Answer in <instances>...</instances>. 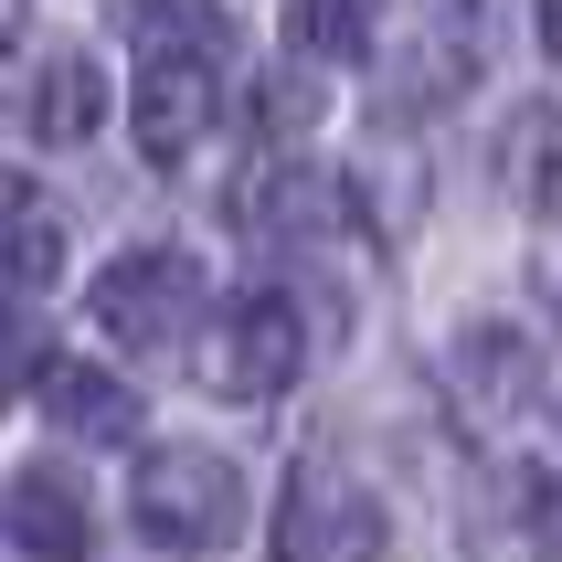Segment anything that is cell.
<instances>
[{
    "label": "cell",
    "mask_w": 562,
    "mask_h": 562,
    "mask_svg": "<svg viewBox=\"0 0 562 562\" xmlns=\"http://www.w3.org/2000/svg\"><path fill=\"white\" fill-rule=\"evenodd\" d=\"M127 54H138V149L170 170L223 127L245 32L223 0H127Z\"/></svg>",
    "instance_id": "1"
},
{
    "label": "cell",
    "mask_w": 562,
    "mask_h": 562,
    "mask_svg": "<svg viewBox=\"0 0 562 562\" xmlns=\"http://www.w3.org/2000/svg\"><path fill=\"white\" fill-rule=\"evenodd\" d=\"M127 509H138V541L149 552H223V541L245 531V468L213 457V446H149Z\"/></svg>",
    "instance_id": "2"
},
{
    "label": "cell",
    "mask_w": 562,
    "mask_h": 562,
    "mask_svg": "<svg viewBox=\"0 0 562 562\" xmlns=\"http://www.w3.org/2000/svg\"><path fill=\"white\" fill-rule=\"evenodd\" d=\"M86 318L117 350H181L202 329V266L181 245H127L106 277L86 286Z\"/></svg>",
    "instance_id": "3"
},
{
    "label": "cell",
    "mask_w": 562,
    "mask_h": 562,
    "mask_svg": "<svg viewBox=\"0 0 562 562\" xmlns=\"http://www.w3.org/2000/svg\"><path fill=\"white\" fill-rule=\"evenodd\" d=\"M297 372H308V318H297V297L286 286H245L223 308L213 350H202V382H213L223 404H277Z\"/></svg>",
    "instance_id": "4"
},
{
    "label": "cell",
    "mask_w": 562,
    "mask_h": 562,
    "mask_svg": "<svg viewBox=\"0 0 562 562\" xmlns=\"http://www.w3.org/2000/svg\"><path fill=\"white\" fill-rule=\"evenodd\" d=\"M393 531H382V499L350 468L308 457L286 477V520H277V562H382Z\"/></svg>",
    "instance_id": "5"
},
{
    "label": "cell",
    "mask_w": 562,
    "mask_h": 562,
    "mask_svg": "<svg viewBox=\"0 0 562 562\" xmlns=\"http://www.w3.org/2000/svg\"><path fill=\"white\" fill-rule=\"evenodd\" d=\"M106 127V75L86 54H54L43 75H22V138L32 149H86Z\"/></svg>",
    "instance_id": "6"
},
{
    "label": "cell",
    "mask_w": 562,
    "mask_h": 562,
    "mask_svg": "<svg viewBox=\"0 0 562 562\" xmlns=\"http://www.w3.org/2000/svg\"><path fill=\"white\" fill-rule=\"evenodd\" d=\"M86 541H95L86 488H64L54 468L11 477V552H22V562H86Z\"/></svg>",
    "instance_id": "7"
},
{
    "label": "cell",
    "mask_w": 562,
    "mask_h": 562,
    "mask_svg": "<svg viewBox=\"0 0 562 562\" xmlns=\"http://www.w3.org/2000/svg\"><path fill=\"white\" fill-rule=\"evenodd\" d=\"M43 414H54L64 436H95V446H117L127 425H138L127 382H117V372H95V361H54V372H43Z\"/></svg>",
    "instance_id": "8"
},
{
    "label": "cell",
    "mask_w": 562,
    "mask_h": 562,
    "mask_svg": "<svg viewBox=\"0 0 562 562\" xmlns=\"http://www.w3.org/2000/svg\"><path fill=\"white\" fill-rule=\"evenodd\" d=\"M457 393H468L477 414H531V350H520V329H488L477 318L468 340H457Z\"/></svg>",
    "instance_id": "9"
},
{
    "label": "cell",
    "mask_w": 562,
    "mask_h": 562,
    "mask_svg": "<svg viewBox=\"0 0 562 562\" xmlns=\"http://www.w3.org/2000/svg\"><path fill=\"white\" fill-rule=\"evenodd\" d=\"M499 181L531 202V213H562V117L552 106H520L499 138Z\"/></svg>",
    "instance_id": "10"
},
{
    "label": "cell",
    "mask_w": 562,
    "mask_h": 562,
    "mask_svg": "<svg viewBox=\"0 0 562 562\" xmlns=\"http://www.w3.org/2000/svg\"><path fill=\"white\" fill-rule=\"evenodd\" d=\"M54 277H64V213H54V191L11 181V286L43 297Z\"/></svg>",
    "instance_id": "11"
},
{
    "label": "cell",
    "mask_w": 562,
    "mask_h": 562,
    "mask_svg": "<svg viewBox=\"0 0 562 562\" xmlns=\"http://www.w3.org/2000/svg\"><path fill=\"white\" fill-rule=\"evenodd\" d=\"M286 43L308 64H361L372 54V0H286Z\"/></svg>",
    "instance_id": "12"
},
{
    "label": "cell",
    "mask_w": 562,
    "mask_h": 562,
    "mask_svg": "<svg viewBox=\"0 0 562 562\" xmlns=\"http://www.w3.org/2000/svg\"><path fill=\"white\" fill-rule=\"evenodd\" d=\"M414 22H425V43H436V86H457V75H477V54H488L499 0H414Z\"/></svg>",
    "instance_id": "13"
},
{
    "label": "cell",
    "mask_w": 562,
    "mask_h": 562,
    "mask_svg": "<svg viewBox=\"0 0 562 562\" xmlns=\"http://www.w3.org/2000/svg\"><path fill=\"white\" fill-rule=\"evenodd\" d=\"M541 54L562 64V0H541Z\"/></svg>",
    "instance_id": "14"
}]
</instances>
